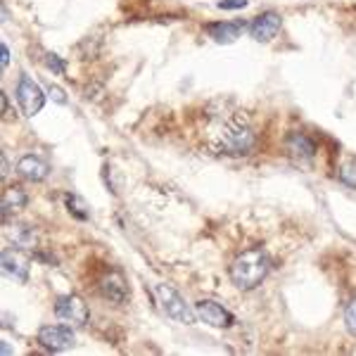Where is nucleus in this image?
Wrapping results in <instances>:
<instances>
[{
  "label": "nucleus",
  "instance_id": "obj_17",
  "mask_svg": "<svg viewBox=\"0 0 356 356\" xmlns=\"http://www.w3.org/2000/svg\"><path fill=\"white\" fill-rule=\"evenodd\" d=\"M45 67H48L50 72L55 74V76H60V74H65V72H67V62L62 60L60 55H53V53L45 55Z\"/></svg>",
  "mask_w": 356,
  "mask_h": 356
},
{
  "label": "nucleus",
  "instance_id": "obj_12",
  "mask_svg": "<svg viewBox=\"0 0 356 356\" xmlns=\"http://www.w3.org/2000/svg\"><path fill=\"white\" fill-rule=\"evenodd\" d=\"M207 33L216 43H233L243 33V24L240 22H214V24H207Z\"/></svg>",
  "mask_w": 356,
  "mask_h": 356
},
{
  "label": "nucleus",
  "instance_id": "obj_6",
  "mask_svg": "<svg viewBox=\"0 0 356 356\" xmlns=\"http://www.w3.org/2000/svg\"><path fill=\"white\" fill-rule=\"evenodd\" d=\"M74 330L69 325H43L38 330V342L48 352H62V349L74 347Z\"/></svg>",
  "mask_w": 356,
  "mask_h": 356
},
{
  "label": "nucleus",
  "instance_id": "obj_13",
  "mask_svg": "<svg viewBox=\"0 0 356 356\" xmlns=\"http://www.w3.org/2000/svg\"><path fill=\"white\" fill-rule=\"evenodd\" d=\"M285 150L295 159H312L316 154V143L307 134H290L285 140Z\"/></svg>",
  "mask_w": 356,
  "mask_h": 356
},
{
  "label": "nucleus",
  "instance_id": "obj_20",
  "mask_svg": "<svg viewBox=\"0 0 356 356\" xmlns=\"http://www.w3.org/2000/svg\"><path fill=\"white\" fill-rule=\"evenodd\" d=\"M247 8V0H221L219 10H243Z\"/></svg>",
  "mask_w": 356,
  "mask_h": 356
},
{
  "label": "nucleus",
  "instance_id": "obj_23",
  "mask_svg": "<svg viewBox=\"0 0 356 356\" xmlns=\"http://www.w3.org/2000/svg\"><path fill=\"white\" fill-rule=\"evenodd\" d=\"M10 112V102H8V95H3V114Z\"/></svg>",
  "mask_w": 356,
  "mask_h": 356
},
{
  "label": "nucleus",
  "instance_id": "obj_22",
  "mask_svg": "<svg viewBox=\"0 0 356 356\" xmlns=\"http://www.w3.org/2000/svg\"><path fill=\"white\" fill-rule=\"evenodd\" d=\"M0 55H3V57H0V65H3V67H8L10 65V50H8V45H0Z\"/></svg>",
  "mask_w": 356,
  "mask_h": 356
},
{
  "label": "nucleus",
  "instance_id": "obj_2",
  "mask_svg": "<svg viewBox=\"0 0 356 356\" xmlns=\"http://www.w3.org/2000/svg\"><path fill=\"white\" fill-rule=\"evenodd\" d=\"M271 271V259L261 247L247 250L231 264V280L240 290H254Z\"/></svg>",
  "mask_w": 356,
  "mask_h": 356
},
{
  "label": "nucleus",
  "instance_id": "obj_16",
  "mask_svg": "<svg viewBox=\"0 0 356 356\" xmlns=\"http://www.w3.org/2000/svg\"><path fill=\"white\" fill-rule=\"evenodd\" d=\"M67 207L74 216H79V219H88V211H86L88 207H86V202L81 197H76V195H67Z\"/></svg>",
  "mask_w": 356,
  "mask_h": 356
},
{
  "label": "nucleus",
  "instance_id": "obj_11",
  "mask_svg": "<svg viewBox=\"0 0 356 356\" xmlns=\"http://www.w3.org/2000/svg\"><path fill=\"white\" fill-rule=\"evenodd\" d=\"M100 292L105 300H110L114 304H124L129 300V285H126L124 275L117 271L107 273L105 278L100 280Z\"/></svg>",
  "mask_w": 356,
  "mask_h": 356
},
{
  "label": "nucleus",
  "instance_id": "obj_8",
  "mask_svg": "<svg viewBox=\"0 0 356 356\" xmlns=\"http://www.w3.org/2000/svg\"><path fill=\"white\" fill-rule=\"evenodd\" d=\"M280 24H283V22H280L278 13H264L250 24V36L254 38L257 43H268L278 36Z\"/></svg>",
  "mask_w": 356,
  "mask_h": 356
},
{
  "label": "nucleus",
  "instance_id": "obj_5",
  "mask_svg": "<svg viewBox=\"0 0 356 356\" xmlns=\"http://www.w3.org/2000/svg\"><path fill=\"white\" fill-rule=\"evenodd\" d=\"M55 314H57V318H60V321H65V323H69V325H79V328H83V325L88 323V318H90L86 302L81 300V297H76V295L57 297Z\"/></svg>",
  "mask_w": 356,
  "mask_h": 356
},
{
  "label": "nucleus",
  "instance_id": "obj_21",
  "mask_svg": "<svg viewBox=\"0 0 356 356\" xmlns=\"http://www.w3.org/2000/svg\"><path fill=\"white\" fill-rule=\"evenodd\" d=\"M48 93H50V97H53L55 102H60V105H65V102H67L65 90H62V88H57V86H50V88H48Z\"/></svg>",
  "mask_w": 356,
  "mask_h": 356
},
{
  "label": "nucleus",
  "instance_id": "obj_24",
  "mask_svg": "<svg viewBox=\"0 0 356 356\" xmlns=\"http://www.w3.org/2000/svg\"><path fill=\"white\" fill-rule=\"evenodd\" d=\"M5 174H8V157L3 154V176H5Z\"/></svg>",
  "mask_w": 356,
  "mask_h": 356
},
{
  "label": "nucleus",
  "instance_id": "obj_14",
  "mask_svg": "<svg viewBox=\"0 0 356 356\" xmlns=\"http://www.w3.org/2000/svg\"><path fill=\"white\" fill-rule=\"evenodd\" d=\"M26 202H29V195L24 193V188H19V186L8 188V191L3 193V219L8 221V216L24 209Z\"/></svg>",
  "mask_w": 356,
  "mask_h": 356
},
{
  "label": "nucleus",
  "instance_id": "obj_15",
  "mask_svg": "<svg viewBox=\"0 0 356 356\" xmlns=\"http://www.w3.org/2000/svg\"><path fill=\"white\" fill-rule=\"evenodd\" d=\"M13 240L17 247H33L36 245V233L29 226H17L13 231Z\"/></svg>",
  "mask_w": 356,
  "mask_h": 356
},
{
  "label": "nucleus",
  "instance_id": "obj_4",
  "mask_svg": "<svg viewBox=\"0 0 356 356\" xmlns=\"http://www.w3.org/2000/svg\"><path fill=\"white\" fill-rule=\"evenodd\" d=\"M17 102H19L22 112H24L26 117H36L45 105V95L41 90V86L33 81V79H29L26 74H22L19 83H17Z\"/></svg>",
  "mask_w": 356,
  "mask_h": 356
},
{
  "label": "nucleus",
  "instance_id": "obj_3",
  "mask_svg": "<svg viewBox=\"0 0 356 356\" xmlns=\"http://www.w3.org/2000/svg\"><path fill=\"white\" fill-rule=\"evenodd\" d=\"M154 292H157V300H159V304H162L164 314L169 316V318L178 321V323H186V325L195 323L197 314L188 307L186 300L181 297V292L174 290L171 285H166V283H159L157 288H154Z\"/></svg>",
  "mask_w": 356,
  "mask_h": 356
},
{
  "label": "nucleus",
  "instance_id": "obj_10",
  "mask_svg": "<svg viewBox=\"0 0 356 356\" xmlns=\"http://www.w3.org/2000/svg\"><path fill=\"white\" fill-rule=\"evenodd\" d=\"M17 174L31 183H38L50 174V166L43 157H38V154H24V157L17 162Z\"/></svg>",
  "mask_w": 356,
  "mask_h": 356
},
{
  "label": "nucleus",
  "instance_id": "obj_1",
  "mask_svg": "<svg viewBox=\"0 0 356 356\" xmlns=\"http://www.w3.org/2000/svg\"><path fill=\"white\" fill-rule=\"evenodd\" d=\"M257 147V134L250 117L245 112H233L226 119L219 131L209 138V150L216 154H231V157H243Z\"/></svg>",
  "mask_w": 356,
  "mask_h": 356
},
{
  "label": "nucleus",
  "instance_id": "obj_9",
  "mask_svg": "<svg viewBox=\"0 0 356 356\" xmlns=\"http://www.w3.org/2000/svg\"><path fill=\"white\" fill-rule=\"evenodd\" d=\"M29 264H31V261H29V257L22 250L10 247V250L3 252V273L8 275V278L19 280V283H26Z\"/></svg>",
  "mask_w": 356,
  "mask_h": 356
},
{
  "label": "nucleus",
  "instance_id": "obj_18",
  "mask_svg": "<svg viewBox=\"0 0 356 356\" xmlns=\"http://www.w3.org/2000/svg\"><path fill=\"white\" fill-rule=\"evenodd\" d=\"M340 181L347 183L349 188H356V162H347L340 169Z\"/></svg>",
  "mask_w": 356,
  "mask_h": 356
},
{
  "label": "nucleus",
  "instance_id": "obj_7",
  "mask_svg": "<svg viewBox=\"0 0 356 356\" xmlns=\"http://www.w3.org/2000/svg\"><path fill=\"white\" fill-rule=\"evenodd\" d=\"M195 314H197L207 325H211V328H231L235 323V316L228 312V309H223L219 302H211V300H202L195 304Z\"/></svg>",
  "mask_w": 356,
  "mask_h": 356
},
{
  "label": "nucleus",
  "instance_id": "obj_19",
  "mask_svg": "<svg viewBox=\"0 0 356 356\" xmlns=\"http://www.w3.org/2000/svg\"><path fill=\"white\" fill-rule=\"evenodd\" d=\"M344 323H347V330L356 335V300L349 302V307L344 309Z\"/></svg>",
  "mask_w": 356,
  "mask_h": 356
}]
</instances>
